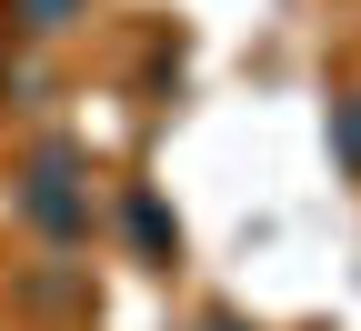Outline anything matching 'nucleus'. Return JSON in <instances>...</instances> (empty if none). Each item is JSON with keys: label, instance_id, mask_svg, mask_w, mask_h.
I'll use <instances>...</instances> for the list:
<instances>
[{"label": "nucleus", "instance_id": "nucleus-1", "mask_svg": "<svg viewBox=\"0 0 361 331\" xmlns=\"http://www.w3.org/2000/svg\"><path fill=\"white\" fill-rule=\"evenodd\" d=\"M90 161H80V140H40L30 151V171H20V211H30V231L40 241H90V181H80Z\"/></svg>", "mask_w": 361, "mask_h": 331}, {"label": "nucleus", "instance_id": "nucleus-2", "mask_svg": "<svg viewBox=\"0 0 361 331\" xmlns=\"http://www.w3.org/2000/svg\"><path fill=\"white\" fill-rule=\"evenodd\" d=\"M121 231H130V251H141V261H171V251H180V221H171L151 191H121Z\"/></svg>", "mask_w": 361, "mask_h": 331}, {"label": "nucleus", "instance_id": "nucleus-3", "mask_svg": "<svg viewBox=\"0 0 361 331\" xmlns=\"http://www.w3.org/2000/svg\"><path fill=\"white\" fill-rule=\"evenodd\" d=\"M331 151L361 171V90H351V101H331Z\"/></svg>", "mask_w": 361, "mask_h": 331}, {"label": "nucleus", "instance_id": "nucleus-4", "mask_svg": "<svg viewBox=\"0 0 361 331\" xmlns=\"http://www.w3.org/2000/svg\"><path fill=\"white\" fill-rule=\"evenodd\" d=\"M71 11H80V0H20V20H30V30H71Z\"/></svg>", "mask_w": 361, "mask_h": 331}, {"label": "nucleus", "instance_id": "nucleus-5", "mask_svg": "<svg viewBox=\"0 0 361 331\" xmlns=\"http://www.w3.org/2000/svg\"><path fill=\"white\" fill-rule=\"evenodd\" d=\"M211 331H241V321H211Z\"/></svg>", "mask_w": 361, "mask_h": 331}]
</instances>
